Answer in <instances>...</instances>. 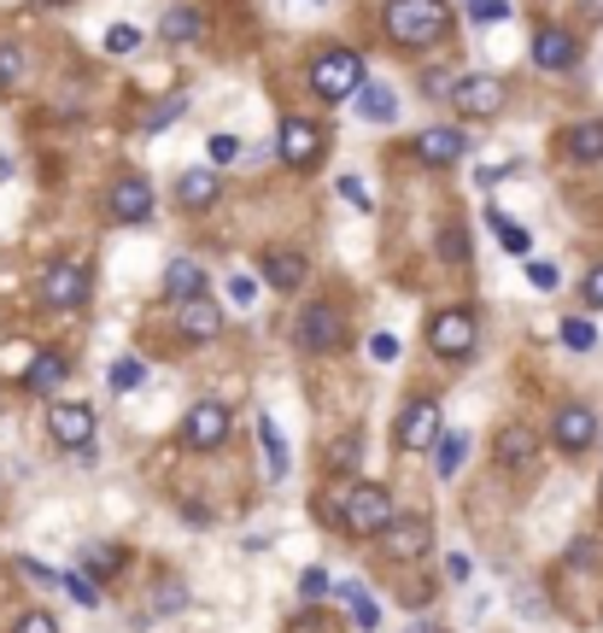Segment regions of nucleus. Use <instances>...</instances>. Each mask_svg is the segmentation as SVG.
Here are the masks:
<instances>
[{"mask_svg":"<svg viewBox=\"0 0 603 633\" xmlns=\"http://www.w3.org/2000/svg\"><path fill=\"white\" fill-rule=\"evenodd\" d=\"M382 30L399 47H434V42H445V30H452V7H445V0H387Z\"/></svg>","mask_w":603,"mask_h":633,"instance_id":"1","label":"nucleus"},{"mask_svg":"<svg viewBox=\"0 0 603 633\" xmlns=\"http://www.w3.org/2000/svg\"><path fill=\"white\" fill-rule=\"evenodd\" d=\"M392 517H399V510H392V493L382 482H352L340 493V522H346L352 540H382Z\"/></svg>","mask_w":603,"mask_h":633,"instance_id":"2","label":"nucleus"},{"mask_svg":"<svg viewBox=\"0 0 603 633\" xmlns=\"http://www.w3.org/2000/svg\"><path fill=\"white\" fill-rule=\"evenodd\" d=\"M364 59L352 54V47H329V54H317L311 59V89L322 100H352L357 89H364Z\"/></svg>","mask_w":603,"mask_h":633,"instance_id":"3","label":"nucleus"},{"mask_svg":"<svg viewBox=\"0 0 603 633\" xmlns=\"http://www.w3.org/2000/svg\"><path fill=\"white\" fill-rule=\"evenodd\" d=\"M275 152H282V165H293V170H317L322 152H329V135H322V124H311V117H282Z\"/></svg>","mask_w":603,"mask_h":633,"instance_id":"4","label":"nucleus"},{"mask_svg":"<svg viewBox=\"0 0 603 633\" xmlns=\"http://www.w3.org/2000/svg\"><path fill=\"white\" fill-rule=\"evenodd\" d=\"M299 347L311 352V358H322V352H340V340H346V317H340V305H329V299H311L299 312Z\"/></svg>","mask_w":603,"mask_h":633,"instance_id":"5","label":"nucleus"},{"mask_svg":"<svg viewBox=\"0 0 603 633\" xmlns=\"http://www.w3.org/2000/svg\"><path fill=\"white\" fill-rule=\"evenodd\" d=\"M452 106L463 117H498L510 106V82L504 77H492V71H475V77H457V89H452Z\"/></svg>","mask_w":603,"mask_h":633,"instance_id":"6","label":"nucleus"},{"mask_svg":"<svg viewBox=\"0 0 603 633\" xmlns=\"http://www.w3.org/2000/svg\"><path fill=\"white\" fill-rule=\"evenodd\" d=\"M428 347H434L445 364H457V358L475 352V317L463 312V305H445V312L428 317Z\"/></svg>","mask_w":603,"mask_h":633,"instance_id":"7","label":"nucleus"},{"mask_svg":"<svg viewBox=\"0 0 603 633\" xmlns=\"http://www.w3.org/2000/svg\"><path fill=\"white\" fill-rule=\"evenodd\" d=\"M42 305H54V312H77V305H89V264H82V259H54V264H47Z\"/></svg>","mask_w":603,"mask_h":633,"instance_id":"8","label":"nucleus"},{"mask_svg":"<svg viewBox=\"0 0 603 633\" xmlns=\"http://www.w3.org/2000/svg\"><path fill=\"white\" fill-rule=\"evenodd\" d=\"M47 434H54L65 452H89V440H94V410L77 405V399L47 405Z\"/></svg>","mask_w":603,"mask_h":633,"instance_id":"9","label":"nucleus"},{"mask_svg":"<svg viewBox=\"0 0 603 633\" xmlns=\"http://www.w3.org/2000/svg\"><path fill=\"white\" fill-rule=\"evenodd\" d=\"M223 440H229V410H223L217 399H200V405L182 417V447H194V452H217Z\"/></svg>","mask_w":603,"mask_h":633,"instance_id":"10","label":"nucleus"},{"mask_svg":"<svg viewBox=\"0 0 603 633\" xmlns=\"http://www.w3.org/2000/svg\"><path fill=\"white\" fill-rule=\"evenodd\" d=\"M428 545H434V522L428 517H392L382 534V552L392 563H417V557H428Z\"/></svg>","mask_w":603,"mask_h":633,"instance_id":"11","label":"nucleus"},{"mask_svg":"<svg viewBox=\"0 0 603 633\" xmlns=\"http://www.w3.org/2000/svg\"><path fill=\"white\" fill-rule=\"evenodd\" d=\"M440 405L434 399H410L399 410V447L405 452H428V447H440Z\"/></svg>","mask_w":603,"mask_h":633,"instance_id":"12","label":"nucleus"},{"mask_svg":"<svg viewBox=\"0 0 603 633\" xmlns=\"http://www.w3.org/2000/svg\"><path fill=\"white\" fill-rule=\"evenodd\" d=\"M106 212H112V224H147V217H152L147 177H117L112 194H106Z\"/></svg>","mask_w":603,"mask_h":633,"instance_id":"13","label":"nucleus"},{"mask_svg":"<svg viewBox=\"0 0 603 633\" xmlns=\"http://www.w3.org/2000/svg\"><path fill=\"white\" fill-rule=\"evenodd\" d=\"M550 440H557V452L580 457V452L598 440V417H592L585 405H562V410H557V422H550Z\"/></svg>","mask_w":603,"mask_h":633,"instance_id":"14","label":"nucleus"},{"mask_svg":"<svg viewBox=\"0 0 603 633\" xmlns=\"http://www.w3.org/2000/svg\"><path fill=\"white\" fill-rule=\"evenodd\" d=\"M258 270H264V282L275 294H293V287H305V276H311V264H305L299 247H270L264 259H258Z\"/></svg>","mask_w":603,"mask_h":633,"instance_id":"15","label":"nucleus"},{"mask_svg":"<svg viewBox=\"0 0 603 633\" xmlns=\"http://www.w3.org/2000/svg\"><path fill=\"white\" fill-rule=\"evenodd\" d=\"M574 59H580V42L568 36V30L545 24L539 36H533V65H539V71H574Z\"/></svg>","mask_w":603,"mask_h":633,"instance_id":"16","label":"nucleus"},{"mask_svg":"<svg viewBox=\"0 0 603 633\" xmlns=\"http://www.w3.org/2000/svg\"><path fill=\"white\" fill-rule=\"evenodd\" d=\"M463 152H469V142H463V129H452V124H428L422 135H417V159L422 165H457Z\"/></svg>","mask_w":603,"mask_h":633,"instance_id":"17","label":"nucleus"},{"mask_svg":"<svg viewBox=\"0 0 603 633\" xmlns=\"http://www.w3.org/2000/svg\"><path fill=\"white\" fill-rule=\"evenodd\" d=\"M164 299H170V305L205 299V264H200V259H170V270H164Z\"/></svg>","mask_w":603,"mask_h":633,"instance_id":"18","label":"nucleus"},{"mask_svg":"<svg viewBox=\"0 0 603 633\" xmlns=\"http://www.w3.org/2000/svg\"><path fill=\"white\" fill-rule=\"evenodd\" d=\"M177 329H182L187 340H217V335H223L217 299H187V305H177Z\"/></svg>","mask_w":603,"mask_h":633,"instance_id":"19","label":"nucleus"},{"mask_svg":"<svg viewBox=\"0 0 603 633\" xmlns=\"http://www.w3.org/2000/svg\"><path fill=\"white\" fill-rule=\"evenodd\" d=\"M334 598L352 610V628H364V633L382 628V604H375V598L364 592V580H334Z\"/></svg>","mask_w":603,"mask_h":633,"instance_id":"20","label":"nucleus"},{"mask_svg":"<svg viewBox=\"0 0 603 633\" xmlns=\"http://www.w3.org/2000/svg\"><path fill=\"white\" fill-rule=\"evenodd\" d=\"M217 194H223L217 170H182V177H177V200L187 205V212H205V205H217Z\"/></svg>","mask_w":603,"mask_h":633,"instance_id":"21","label":"nucleus"},{"mask_svg":"<svg viewBox=\"0 0 603 633\" xmlns=\"http://www.w3.org/2000/svg\"><path fill=\"white\" fill-rule=\"evenodd\" d=\"M562 152L574 165H598L603 159V117H585V124H574L562 135Z\"/></svg>","mask_w":603,"mask_h":633,"instance_id":"22","label":"nucleus"},{"mask_svg":"<svg viewBox=\"0 0 603 633\" xmlns=\"http://www.w3.org/2000/svg\"><path fill=\"white\" fill-rule=\"evenodd\" d=\"M352 100H357V117H369V124H399V94L387 82H364Z\"/></svg>","mask_w":603,"mask_h":633,"instance_id":"23","label":"nucleus"},{"mask_svg":"<svg viewBox=\"0 0 603 633\" xmlns=\"http://www.w3.org/2000/svg\"><path fill=\"white\" fill-rule=\"evenodd\" d=\"M533 452H539V440H533L527 429H504V434H498V447H492V457H498L504 470H527Z\"/></svg>","mask_w":603,"mask_h":633,"instance_id":"24","label":"nucleus"},{"mask_svg":"<svg viewBox=\"0 0 603 633\" xmlns=\"http://www.w3.org/2000/svg\"><path fill=\"white\" fill-rule=\"evenodd\" d=\"M159 36L170 42V47H187V42H200L205 36V19L194 7H170L164 12V24H159Z\"/></svg>","mask_w":603,"mask_h":633,"instance_id":"25","label":"nucleus"},{"mask_svg":"<svg viewBox=\"0 0 603 633\" xmlns=\"http://www.w3.org/2000/svg\"><path fill=\"white\" fill-rule=\"evenodd\" d=\"M258 447H264L270 482H287V440H282V429H275V417H258Z\"/></svg>","mask_w":603,"mask_h":633,"instance_id":"26","label":"nucleus"},{"mask_svg":"<svg viewBox=\"0 0 603 633\" xmlns=\"http://www.w3.org/2000/svg\"><path fill=\"white\" fill-rule=\"evenodd\" d=\"M65 375H71V364H65L59 352H42L36 364H30V375H24V387H30V393H54V387L65 382Z\"/></svg>","mask_w":603,"mask_h":633,"instance_id":"27","label":"nucleus"},{"mask_svg":"<svg viewBox=\"0 0 603 633\" xmlns=\"http://www.w3.org/2000/svg\"><path fill=\"white\" fill-rule=\"evenodd\" d=\"M487 224H492L498 241H504V252H515V259H527V252H533V235H527L522 224H510L504 212H487Z\"/></svg>","mask_w":603,"mask_h":633,"instance_id":"28","label":"nucleus"},{"mask_svg":"<svg viewBox=\"0 0 603 633\" xmlns=\"http://www.w3.org/2000/svg\"><path fill=\"white\" fill-rule=\"evenodd\" d=\"M19 82H24V47L0 42V94H19Z\"/></svg>","mask_w":603,"mask_h":633,"instance_id":"29","label":"nucleus"},{"mask_svg":"<svg viewBox=\"0 0 603 633\" xmlns=\"http://www.w3.org/2000/svg\"><path fill=\"white\" fill-rule=\"evenodd\" d=\"M463 452H469V434H440V447H434V470H440V475H457Z\"/></svg>","mask_w":603,"mask_h":633,"instance_id":"30","label":"nucleus"},{"mask_svg":"<svg viewBox=\"0 0 603 633\" xmlns=\"http://www.w3.org/2000/svg\"><path fill=\"white\" fill-rule=\"evenodd\" d=\"M182 112H187V100H182V94H170V100H159V106H152V112L141 117V129H147V135H159V129L177 124Z\"/></svg>","mask_w":603,"mask_h":633,"instance_id":"31","label":"nucleus"},{"mask_svg":"<svg viewBox=\"0 0 603 633\" xmlns=\"http://www.w3.org/2000/svg\"><path fill=\"white\" fill-rule=\"evenodd\" d=\"M562 347L568 352H592L598 347V329L585 317H562Z\"/></svg>","mask_w":603,"mask_h":633,"instance_id":"32","label":"nucleus"},{"mask_svg":"<svg viewBox=\"0 0 603 633\" xmlns=\"http://www.w3.org/2000/svg\"><path fill=\"white\" fill-rule=\"evenodd\" d=\"M82 569L112 575V569H124V552H117V545H82Z\"/></svg>","mask_w":603,"mask_h":633,"instance_id":"33","label":"nucleus"},{"mask_svg":"<svg viewBox=\"0 0 603 633\" xmlns=\"http://www.w3.org/2000/svg\"><path fill=\"white\" fill-rule=\"evenodd\" d=\"M223 294H229L240 312H247V305H258V276H247V270H235L229 282H223Z\"/></svg>","mask_w":603,"mask_h":633,"instance_id":"34","label":"nucleus"},{"mask_svg":"<svg viewBox=\"0 0 603 633\" xmlns=\"http://www.w3.org/2000/svg\"><path fill=\"white\" fill-rule=\"evenodd\" d=\"M59 587H65V592H71V598H77V604H82V610H94V604H100V587H94V580H89V575H59Z\"/></svg>","mask_w":603,"mask_h":633,"instance_id":"35","label":"nucleus"},{"mask_svg":"<svg viewBox=\"0 0 603 633\" xmlns=\"http://www.w3.org/2000/svg\"><path fill=\"white\" fill-rule=\"evenodd\" d=\"M440 259L463 264V259H469V235H463V229H440Z\"/></svg>","mask_w":603,"mask_h":633,"instance_id":"36","label":"nucleus"},{"mask_svg":"<svg viewBox=\"0 0 603 633\" xmlns=\"http://www.w3.org/2000/svg\"><path fill=\"white\" fill-rule=\"evenodd\" d=\"M141 382H147V370L135 364V358H117V364H112V387L117 393H129V387H141Z\"/></svg>","mask_w":603,"mask_h":633,"instance_id":"37","label":"nucleus"},{"mask_svg":"<svg viewBox=\"0 0 603 633\" xmlns=\"http://www.w3.org/2000/svg\"><path fill=\"white\" fill-rule=\"evenodd\" d=\"M357 457H364V447H357V440H340V447H329V470H357Z\"/></svg>","mask_w":603,"mask_h":633,"instance_id":"38","label":"nucleus"},{"mask_svg":"<svg viewBox=\"0 0 603 633\" xmlns=\"http://www.w3.org/2000/svg\"><path fill=\"white\" fill-rule=\"evenodd\" d=\"M135 42H141V30H129V24H112L106 30V54H129Z\"/></svg>","mask_w":603,"mask_h":633,"instance_id":"39","label":"nucleus"},{"mask_svg":"<svg viewBox=\"0 0 603 633\" xmlns=\"http://www.w3.org/2000/svg\"><path fill=\"white\" fill-rule=\"evenodd\" d=\"M205 152H212V165H235L240 142H235V135H212V147H205Z\"/></svg>","mask_w":603,"mask_h":633,"instance_id":"40","label":"nucleus"},{"mask_svg":"<svg viewBox=\"0 0 603 633\" xmlns=\"http://www.w3.org/2000/svg\"><path fill=\"white\" fill-rule=\"evenodd\" d=\"M580 294H585V305H592V312H603V264H592V270H585Z\"/></svg>","mask_w":603,"mask_h":633,"instance_id":"41","label":"nucleus"},{"mask_svg":"<svg viewBox=\"0 0 603 633\" xmlns=\"http://www.w3.org/2000/svg\"><path fill=\"white\" fill-rule=\"evenodd\" d=\"M12 633H59V622L47 610H30V615H19V628H12Z\"/></svg>","mask_w":603,"mask_h":633,"instance_id":"42","label":"nucleus"},{"mask_svg":"<svg viewBox=\"0 0 603 633\" xmlns=\"http://www.w3.org/2000/svg\"><path fill=\"white\" fill-rule=\"evenodd\" d=\"M527 282L539 287V294H550V287H557L562 276H557V264H539V259H533V264H527Z\"/></svg>","mask_w":603,"mask_h":633,"instance_id":"43","label":"nucleus"},{"mask_svg":"<svg viewBox=\"0 0 603 633\" xmlns=\"http://www.w3.org/2000/svg\"><path fill=\"white\" fill-rule=\"evenodd\" d=\"M329 587H334V580H329V569H305V575H299V592H305V598H322Z\"/></svg>","mask_w":603,"mask_h":633,"instance_id":"44","label":"nucleus"},{"mask_svg":"<svg viewBox=\"0 0 603 633\" xmlns=\"http://www.w3.org/2000/svg\"><path fill=\"white\" fill-rule=\"evenodd\" d=\"M504 19H510L504 0H475V24H504Z\"/></svg>","mask_w":603,"mask_h":633,"instance_id":"45","label":"nucleus"},{"mask_svg":"<svg viewBox=\"0 0 603 633\" xmlns=\"http://www.w3.org/2000/svg\"><path fill=\"white\" fill-rule=\"evenodd\" d=\"M369 358H375V364H392V358H399V340H392V335H369Z\"/></svg>","mask_w":603,"mask_h":633,"instance_id":"46","label":"nucleus"},{"mask_svg":"<svg viewBox=\"0 0 603 633\" xmlns=\"http://www.w3.org/2000/svg\"><path fill=\"white\" fill-rule=\"evenodd\" d=\"M340 194H346L357 212H369V194H364V182H357V177H340Z\"/></svg>","mask_w":603,"mask_h":633,"instance_id":"47","label":"nucleus"},{"mask_svg":"<svg viewBox=\"0 0 603 633\" xmlns=\"http://www.w3.org/2000/svg\"><path fill=\"white\" fill-rule=\"evenodd\" d=\"M19 569L36 580V587H59V575H54V569H42V563H30V557H19Z\"/></svg>","mask_w":603,"mask_h":633,"instance_id":"48","label":"nucleus"},{"mask_svg":"<svg viewBox=\"0 0 603 633\" xmlns=\"http://www.w3.org/2000/svg\"><path fill=\"white\" fill-rule=\"evenodd\" d=\"M422 89H428V94H452L457 82H452V77H440V71H428V77H422Z\"/></svg>","mask_w":603,"mask_h":633,"instance_id":"49","label":"nucleus"},{"mask_svg":"<svg viewBox=\"0 0 603 633\" xmlns=\"http://www.w3.org/2000/svg\"><path fill=\"white\" fill-rule=\"evenodd\" d=\"M445 575H452V580H469V557H445Z\"/></svg>","mask_w":603,"mask_h":633,"instance_id":"50","label":"nucleus"},{"mask_svg":"<svg viewBox=\"0 0 603 633\" xmlns=\"http://www.w3.org/2000/svg\"><path fill=\"white\" fill-rule=\"evenodd\" d=\"M580 12H585L592 24H603V0H580Z\"/></svg>","mask_w":603,"mask_h":633,"instance_id":"51","label":"nucleus"},{"mask_svg":"<svg viewBox=\"0 0 603 633\" xmlns=\"http://www.w3.org/2000/svg\"><path fill=\"white\" fill-rule=\"evenodd\" d=\"M410 633H445L440 622H417V628H410Z\"/></svg>","mask_w":603,"mask_h":633,"instance_id":"52","label":"nucleus"},{"mask_svg":"<svg viewBox=\"0 0 603 633\" xmlns=\"http://www.w3.org/2000/svg\"><path fill=\"white\" fill-rule=\"evenodd\" d=\"M12 177V159H7V152H0V182H7Z\"/></svg>","mask_w":603,"mask_h":633,"instance_id":"53","label":"nucleus"},{"mask_svg":"<svg viewBox=\"0 0 603 633\" xmlns=\"http://www.w3.org/2000/svg\"><path fill=\"white\" fill-rule=\"evenodd\" d=\"M42 7H71V0H42Z\"/></svg>","mask_w":603,"mask_h":633,"instance_id":"54","label":"nucleus"}]
</instances>
